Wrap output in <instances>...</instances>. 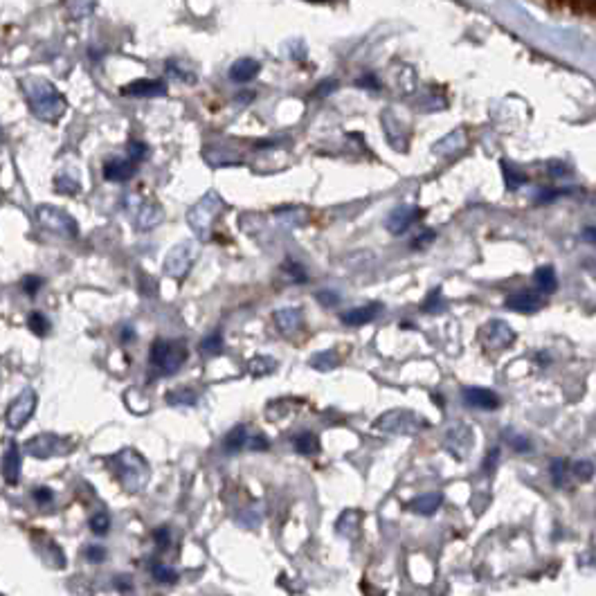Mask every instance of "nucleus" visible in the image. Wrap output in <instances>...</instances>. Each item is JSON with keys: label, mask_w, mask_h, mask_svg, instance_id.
I'll use <instances>...</instances> for the list:
<instances>
[{"label": "nucleus", "mask_w": 596, "mask_h": 596, "mask_svg": "<svg viewBox=\"0 0 596 596\" xmlns=\"http://www.w3.org/2000/svg\"><path fill=\"white\" fill-rule=\"evenodd\" d=\"M574 475H576V480H581V482H590L592 480V475H594V463L592 461H578V463H574Z\"/></svg>", "instance_id": "6ab92c4d"}, {"label": "nucleus", "mask_w": 596, "mask_h": 596, "mask_svg": "<svg viewBox=\"0 0 596 596\" xmlns=\"http://www.w3.org/2000/svg\"><path fill=\"white\" fill-rule=\"evenodd\" d=\"M128 156H131L133 162H140L147 156V147L142 142H131V147H128Z\"/></svg>", "instance_id": "a878e982"}, {"label": "nucleus", "mask_w": 596, "mask_h": 596, "mask_svg": "<svg viewBox=\"0 0 596 596\" xmlns=\"http://www.w3.org/2000/svg\"><path fill=\"white\" fill-rule=\"evenodd\" d=\"M565 473H567V461L565 459H556L551 463V480H554L556 486L565 484Z\"/></svg>", "instance_id": "aec40b11"}, {"label": "nucleus", "mask_w": 596, "mask_h": 596, "mask_svg": "<svg viewBox=\"0 0 596 596\" xmlns=\"http://www.w3.org/2000/svg\"><path fill=\"white\" fill-rule=\"evenodd\" d=\"M187 360V346L176 340H156L151 346V365L162 374H176Z\"/></svg>", "instance_id": "f03ea898"}, {"label": "nucleus", "mask_w": 596, "mask_h": 596, "mask_svg": "<svg viewBox=\"0 0 596 596\" xmlns=\"http://www.w3.org/2000/svg\"><path fill=\"white\" fill-rule=\"evenodd\" d=\"M257 72H259V63H257V61H252V59H241V61H236L234 66H232L230 77H232L234 81H238V83H245V81L255 79Z\"/></svg>", "instance_id": "9d476101"}, {"label": "nucleus", "mask_w": 596, "mask_h": 596, "mask_svg": "<svg viewBox=\"0 0 596 596\" xmlns=\"http://www.w3.org/2000/svg\"><path fill=\"white\" fill-rule=\"evenodd\" d=\"M248 370H250L252 376H264V374H268V372L275 370V363L270 360V358H255Z\"/></svg>", "instance_id": "f3484780"}, {"label": "nucleus", "mask_w": 596, "mask_h": 596, "mask_svg": "<svg viewBox=\"0 0 596 596\" xmlns=\"http://www.w3.org/2000/svg\"><path fill=\"white\" fill-rule=\"evenodd\" d=\"M156 540H158V545L165 549V547H169V531L167 529H160V531H156Z\"/></svg>", "instance_id": "7c9ffc66"}, {"label": "nucleus", "mask_w": 596, "mask_h": 596, "mask_svg": "<svg viewBox=\"0 0 596 596\" xmlns=\"http://www.w3.org/2000/svg\"><path fill=\"white\" fill-rule=\"evenodd\" d=\"M108 524H111V520H108V515L106 513H97V515H93V520H90V527H93V531L95 534H106L108 531Z\"/></svg>", "instance_id": "393cba45"}, {"label": "nucleus", "mask_w": 596, "mask_h": 596, "mask_svg": "<svg viewBox=\"0 0 596 596\" xmlns=\"http://www.w3.org/2000/svg\"><path fill=\"white\" fill-rule=\"evenodd\" d=\"M250 448H252V450H266V448H268V441H266L262 435H257V437L250 439Z\"/></svg>", "instance_id": "c756f323"}, {"label": "nucleus", "mask_w": 596, "mask_h": 596, "mask_svg": "<svg viewBox=\"0 0 596 596\" xmlns=\"http://www.w3.org/2000/svg\"><path fill=\"white\" fill-rule=\"evenodd\" d=\"M41 284H43V279H39V277H25L23 279V290L27 292V295H34V292L41 288Z\"/></svg>", "instance_id": "bb28decb"}, {"label": "nucleus", "mask_w": 596, "mask_h": 596, "mask_svg": "<svg viewBox=\"0 0 596 596\" xmlns=\"http://www.w3.org/2000/svg\"><path fill=\"white\" fill-rule=\"evenodd\" d=\"M167 93V86L165 81H133L128 83L126 88H122V95H131V97H158V95H165Z\"/></svg>", "instance_id": "0eeeda50"}, {"label": "nucleus", "mask_w": 596, "mask_h": 596, "mask_svg": "<svg viewBox=\"0 0 596 596\" xmlns=\"http://www.w3.org/2000/svg\"><path fill=\"white\" fill-rule=\"evenodd\" d=\"M439 506H441V495L439 493H426V495L416 497V500L409 504L412 511H416L421 515H432Z\"/></svg>", "instance_id": "9b49d317"}, {"label": "nucleus", "mask_w": 596, "mask_h": 596, "mask_svg": "<svg viewBox=\"0 0 596 596\" xmlns=\"http://www.w3.org/2000/svg\"><path fill=\"white\" fill-rule=\"evenodd\" d=\"M25 448L34 457L46 459V457H63V454H68L72 446L68 439H61L57 435H39L34 439H29L25 443Z\"/></svg>", "instance_id": "7ed1b4c3"}, {"label": "nucleus", "mask_w": 596, "mask_h": 596, "mask_svg": "<svg viewBox=\"0 0 596 596\" xmlns=\"http://www.w3.org/2000/svg\"><path fill=\"white\" fill-rule=\"evenodd\" d=\"M104 549L102 547H88V551H86V558H88L90 562H102L104 560Z\"/></svg>", "instance_id": "cd10ccee"}, {"label": "nucleus", "mask_w": 596, "mask_h": 596, "mask_svg": "<svg viewBox=\"0 0 596 596\" xmlns=\"http://www.w3.org/2000/svg\"><path fill=\"white\" fill-rule=\"evenodd\" d=\"M536 281H538V286L543 288V290H547V292L556 288V277H554V270H551V268H543V270H538Z\"/></svg>", "instance_id": "a211bd4d"}, {"label": "nucleus", "mask_w": 596, "mask_h": 596, "mask_svg": "<svg viewBox=\"0 0 596 596\" xmlns=\"http://www.w3.org/2000/svg\"><path fill=\"white\" fill-rule=\"evenodd\" d=\"M506 306L513 311H536L540 306V297H536L534 292H515L513 297L506 299Z\"/></svg>", "instance_id": "f8f14e48"}, {"label": "nucleus", "mask_w": 596, "mask_h": 596, "mask_svg": "<svg viewBox=\"0 0 596 596\" xmlns=\"http://www.w3.org/2000/svg\"><path fill=\"white\" fill-rule=\"evenodd\" d=\"M275 322H277V327L281 331H295L299 327V322H302V316H299L297 309H284V311H279L275 316Z\"/></svg>", "instance_id": "4468645a"}, {"label": "nucleus", "mask_w": 596, "mask_h": 596, "mask_svg": "<svg viewBox=\"0 0 596 596\" xmlns=\"http://www.w3.org/2000/svg\"><path fill=\"white\" fill-rule=\"evenodd\" d=\"M135 173L133 160H111L104 167V176L108 180H128Z\"/></svg>", "instance_id": "1a4fd4ad"}, {"label": "nucleus", "mask_w": 596, "mask_h": 596, "mask_svg": "<svg viewBox=\"0 0 596 596\" xmlns=\"http://www.w3.org/2000/svg\"><path fill=\"white\" fill-rule=\"evenodd\" d=\"M376 309H378V306L353 309V311H349V313H344V316H342V320H344L346 324H365V322L374 320V316H376Z\"/></svg>", "instance_id": "2eb2a0df"}, {"label": "nucleus", "mask_w": 596, "mask_h": 596, "mask_svg": "<svg viewBox=\"0 0 596 596\" xmlns=\"http://www.w3.org/2000/svg\"><path fill=\"white\" fill-rule=\"evenodd\" d=\"M463 403L470 405V407H480V409H495L500 405V396L491 389H484V387H466L463 392Z\"/></svg>", "instance_id": "423d86ee"}, {"label": "nucleus", "mask_w": 596, "mask_h": 596, "mask_svg": "<svg viewBox=\"0 0 596 596\" xmlns=\"http://www.w3.org/2000/svg\"><path fill=\"white\" fill-rule=\"evenodd\" d=\"M169 400L171 403H196V394L191 392V389H178V392H171L169 394Z\"/></svg>", "instance_id": "5701e85b"}, {"label": "nucleus", "mask_w": 596, "mask_h": 596, "mask_svg": "<svg viewBox=\"0 0 596 596\" xmlns=\"http://www.w3.org/2000/svg\"><path fill=\"white\" fill-rule=\"evenodd\" d=\"M534 3L565 16H596V0H534Z\"/></svg>", "instance_id": "39448f33"}, {"label": "nucleus", "mask_w": 596, "mask_h": 596, "mask_svg": "<svg viewBox=\"0 0 596 596\" xmlns=\"http://www.w3.org/2000/svg\"><path fill=\"white\" fill-rule=\"evenodd\" d=\"M34 409H36V394L32 392V389H25V392L7 407V414H5L7 426L12 430H20L23 426H27V421L34 414Z\"/></svg>", "instance_id": "20e7f679"}, {"label": "nucleus", "mask_w": 596, "mask_h": 596, "mask_svg": "<svg viewBox=\"0 0 596 596\" xmlns=\"http://www.w3.org/2000/svg\"><path fill=\"white\" fill-rule=\"evenodd\" d=\"M57 189H59V191L63 189V178H59V180H57ZM77 189H79L77 182H70V185H68V191H77Z\"/></svg>", "instance_id": "473e14b6"}, {"label": "nucleus", "mask_w": 596, "mask_h": 596, "mask_svg": "<svg viewBox=\"0 0 596 596\" xmlns=\"http://www.w3.org/2000/svg\"><path fill=\"white\" fill-rule=\"evenodd\" d=\"M511 443H513V448H517V450H527V448H529V441H527V439H513Z\"/></svg>", "instance_id": "2f4dec72"}, {"label": "nucleus", "mask_w": 596, "mask_h": 596, "mask_svg": "<svg viewBox=\"0 0 596 596\" xmlns=\"http://www.w3.org/2000/svg\"><path fill=\"white\" fill-rule=\"evenodd\" d=\"M154 578L160 581V583H176L178 574L173 571L171 567H167V565H156L154 567Z\"/></svg>", "instance_id": "412c9836"}, {"label": "nucleus", "mask_w": 596, "mask_h": 596, "mask_svg": "<svg viewBox=\"0 0 596 596\" xmlns=\"http://www.w3.org/2000/svg\"><path fill=\"white\" fill-rule=\"evenodd\" d=\"M221 346H223V338H221V333L210 335V338H205V340H203V351H208V353H221Z\"/></svg>", "instance_id": "b1692460"}, {"label": "nucleus", "mask_w": 596, "mask_h": 596, "mask_svg": "<svg viewBox=\"0 0 596 596\" xmlns=\"http://www.w3.org/2000/svg\"><path fill=\"white\" fill-rule=\"evenodd\" d=\"M29 329L34 331L36 335H46L48 329H50V324H48L46 318L41 316V313H34V316H29Z\"/></svg>", "instance_id": "4be33fe9"}, {"label": "nucleus", "mask_w": 596, "mask_h": 596, "mask_svg": "<svg viewBox=\"0 0 596 596\" xmlns=\"http://www.w3.org/2000/svg\"><path fill=\"white\" fill-rule=\"evenodd\" d=\"M248 443V432H245V428L243 426H236L230 435L225 437V450H241L243 446Z\"/></svg>", "instance_id": "dca6fc26"}, {"label": "nucleus", "mask_w": 596, "mask_h": 596, "mask_svg": "<svg viewBox=\"0 0 596 596\" xmlns=\"http://www.w3.org/2000/svg\"><path fill=\"white\" fill-rule=\"evenodd\" d=\"M292 446L299 454H318L320 452V439L313 435V432H304V435H297Z\"/></svg>", "instance_id": "ddd939ff"}, {"label": "nucleus", "mask_w": 596, "mask_h": 596, "mask_svg": "<svg viewBox=\"0 0 596 596\" xmlns=\"http://www.w3.org/2000/svg\"><path fill=\"white\" fill-rule=\"evenodd\" d=\"M41 88H27V97H29V106H32V113L41 119H48V122H54L59 119L66 111V102L63 97L54 90V86L46 83V81H39Z\"/></svg>", "instance_id": "f257e3e1"}, {"label": "nucleus", "mask_w": 596, "mask_h": 596, "mask_svg": "<svg viewBox=\"0 0 596 596\" xmlns=\"http://www.w3.org/2000/svg\"><path fill=\"white\" fill-rule=\"evenodd\" d=\"M34 497H36V502L48 504V502H52V491L50 489H39V491H34Z\"/></svg>", "instance_id": "c85d7f7f"}, {"label": "nucleus", "mask_w": 596, "mask_h": 596, "mask_svg": "<svg viewBox=\"0 0 596 596\" xmlns=\"http://www.w3.org/2000/svg\"><path fill=\"white\" fill-rule=\"evenodd\" d=\"M20 475V450L16 443H12L3 454V477L7 484H16Z\"/></svg>", "instance_id": "6e6552de"}]
</instances>
